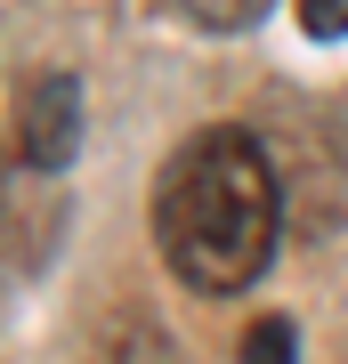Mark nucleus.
<instances>
[{
  "instance_id": "1",
  "label": "nucleus",
  "mask_w": 348,
  "mask_h": 364,
  "mask_svg": "<svg viewBox=\"0 0 348 364\" xmlns=\"http://www.w3.org/2000/svg\"><path fill=\"white\" fill-rule=\"evenodd\" d=\"M284 162L243 122H211L154 170V251L186 291L227 299L268 275L284 243Z\"/></svg>"
},
{
  "instance_id": "2",
  "label": "nucleus",
  "mask_w": 348,
  "mask_h": 364,
  "mask_svg": "<svg viewBox=\"0 0 348 364\" xmlns=\"http://www.w3.org/2000/svg\"><path fill=\"white\" fill-rule=\"evenodd\" d=\"M57 227H65L57 170L9 162V170H0V275H33L57 251Z\"/></svg>"
},
{
  "instance_id": "3",
  "label": "nucleus",
  "mask_w": 348,
  "mask_h": 364,
  "mask_svg": "<svg viewBox=\"0 0 348 364\" xmlns=\"http://www.w3.org/2000/svg\"><path fill=\"white\" fill-rule=\"evenodd\" d=\"M73 146H81V81L73 73H41L25 90V114H16V162L65 170Z\"/></svg>"
},
{
  "instance_id": "4",
  "label": "nucleus",
  "mask_w": 348,
  "mask_h": 364,
  "mask_svg": "<svg viewBox=\"0 0 348 364\" xmlns=\"http://www.w3.org/2000/svg\"><path fill=\"white\" fill-rule=\"evenodd\" d=\"M97 364H194V356L162 332V316L114 308V316H105V340H97Z\"/></svg>"
},
{
  "instance_id": "5",
  "label": "nucleus",
  "mask_w": 348,
  "mask_h": 364,
  "mask_svg": "<svg viewBox=\"0 0 348 364\" xmlns=\"http://www.w3.org/2000/svg\"><path fill=\"white\" fill-rule=\"evenodd\" d=\"M170 9L186 16V25H203V33H243L268 16V0H170Z\"/></svg>"
},
{
  "instance_id": "6",
  "label": "nucleus",
  "mask_w": 348,
  "mask_h": 364,
  "mask_svg": "<svg viewBox=\"0 0 348 364\" xmlns=\"http://www.w3.org/2000/svg\"><path fill=\"white\" fill-rule=\"evenodd\" d=\"M235 364H300V332H292V316H259V324L243 332V356Z\"/></svg>"
},
{
  "instance_id": "7",
  "label": "nucleus",
  "mask_w": 348,
  "mask_h": 364,
  "mask_svg": "<svg viewBox=\"0 0 348 364\" xmlns=\"http://www.w3.org/2000/svg\"><path fill=\"white\" fill-rule=\"evenodd\" d=\"M308 41H348V0H292Z\"/></svg>"
}]
</instances>
